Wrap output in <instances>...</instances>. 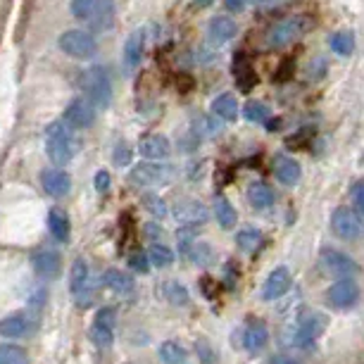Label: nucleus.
<instances>
[{
	"mask_svg": "<svg viewBox=\"0 0 364 364\" xmlns=\"http://www.w3.org/2000/svg\"><path fill=\"white\" fill-rule=\"evenodd\" d=\"M262 5H267V8H277V5H281V3H288V0H259Z\"/></svg>",
	"mask_w": 364,
	"mask_h": 364,
	"instance_id": "8fccbe9b",
	"label": "nucleus"
},
{
	"mask_svg": "<svg viewBox=\"0 0 364 364\" xmlns=\"http://www.w3.org/2000/svg\"><path fill=\"white\" fill-rule=\"evenodd\" d=\"M58 46L60 50L74 60H91L98 53V41L93 38V33H88L84 29H70L60 33Z\"/></svg>",
	"mask_w": 364,
	"mask_h": 364,
	"instance_id": "20e7f679",
	"label": "nucleus"
},
{
	"mask_svg": "<svg viewBox=\"0 0 364 364\" xmlns=\"http://www.w3.org/2000/svg\"><path fill=\"white\" fill-rule=\"evenodd\" d=\"M183 255L196 264H210L212 262V248L208 243H203V240H193V243L183 250Z\"/></svg>",
	"mask_w": 364,
	"mask_h": 364,
	"instance_id": "2f4dec72",
	"label": "nucleus"
},
{
	"mask_svg": "<svg viewBox=\"0 0 364 364\" xmlns=\"http://www.w3.org/2000/svg\"><path fill=\"white\" fill-rule=\"evenodd\" d=\"M321 264L328 274H336L338 279H355L360 274V264L346 252L336 250V248H321Z\"/></svg>",
	"mask_w": 364,
	"mask_h": 364,
	"instance_id": "0eeeda50",
	"label": "nucleus"
},
{
	"mask_svg": "<svg viewBox=\"0 0 364 364\" xmlns=\"http://www.w3.org/2000/svg\"><path fill=\"white\" fill-rule=\"evenodd\" d=\"M245 5H248V0H224V8L229 12H243Z\"/></svg>",
	"mask_w": 364,
	"mask_h": 364,
	"instance_id": "49530a36",
	"label": "nucleus"
},
{
	"mask_svg": "<svg viewBox=\"0 0 364 364\" xmlns=\"http://www.w3.org/2000/svg\"><path fill=\"white\" fill-rule=\"evenodd\" d=\"M291 72H293V60H284L281 67H279V74L274 79H277V81H286L288 77H291Z\"/></svg>",
	"mask_w": 364,
	"mask_h": 364,
	"instance_id": "a18cd8bd",
	"label": "nucleus"
},
{
	"mask_svg": "<svg viewBox=\"0 0 364 364\" xmlns=\"http://www.w3.org/2000/svg\"><path fill=\"white\" fill-rule=\"evenodd\" d=\"M70 291L77 298L79 305H88V264L86 259H74L70 272Z\"/></svg>",
	"mask_w": 364,
	"mask_h": 364,
	"instance_id": "f3484780",
	"label": "nucleus"
},
{
	"mask_svg": "<svg viewBox=\"0 0 364 364\" xmlns=\"http://www.w3.org/2000/svg\"><path fill=\"white\" fill-rule=\"evenodd\" d=\"M0 364H29V355L19 346L0 343Z\"/></svg>",
	"mask_w": 364,
	"mask_h": 364,
	"instance_id": "7c9ffc66",
	"label": "nucleus"
},
{
	"mask_svg": "<svg viewBox=\"0 0 364 364\" xmlns=\"http://www.w3.org/2000/svg\"><path fill=\"white\" fill-rule=\"evenodd\" d=\"M143 50H146V29H134L129 33L124 46V65L129 70H136L143 60Z\"/></svg>",
	"mask_w": 364,
	"mask_h": 364,
	"instance_id": "412c9836",
	"label": "nucleus"
},
{
	"mask_svg": "<svg viewBox=\"0 0 364 364\" xmlns=\"http://www.w3.org/2000/svg\"><path fill=\"white\" fill-rule=\"evenodd\" d=\"M193 3L198 5V8H208V5L215 3V0H193Z\"/></svg>",
	"mask_w": 364,
	"mask_h": 364,
	"instance_id": "3c124183",
	"label": "nucleus"
},
{
	"mask_svg": "<svg viewBox=\"0 0 364 364\" xmlns=\"http://www.w3.org/2000/svg\"><path fill=\"white\" fill-rule=\"evenodd\" d=\"M129 267H132L134 272L148 274V272H150V262H148V255H146V252H134V255L129 257Z\"/></svg>",
	"mask_w": 364,
	"mask_h": 364,
	"instance_id": "a19ab883",
	"label": "nucleus"
},
{
	"mask_svg": "<svg viewBox=\"0 0 364 364\" xmlns=\"http://www.w3.org/2000/svg\"><path fill=\"white\" fill-rule=\"evenodd\" d=\"M328 46H331V50L333 53H338V55H350L355 50V36L350 31H338V33H333L331 38H328Z\"/></svg>",
	"mask_w": 364,
	"mask_h": 364,
	"instance_id": "473e14b6",
	"label": "nucleus"
},
{
	"mask_svg": "<svg viewBox=\"0 0 364 364\" xmlns=\"http://www.w3.org/2000/svg\"><path fill=\"white\" fill-rule=\"evenodd\" d=\"M243 114H245V119L255 122V124H267V119H269V109H267L264 102H257V100H250L248 105H245Z\"/></svg>",
	"mask_w": 364,
	"mask_h": 364,
	"instance_id": "e433bc0d",
	"label": "nucleus"
},
{
	"mask_svg": "<svg viewBox=\"0 0 364 364\" xmlns=\"http://www.w3.org/2000/svg\"><path fill=\"white\" fill-rule=\"evenodd\" d=\"M360 300V286L355 279H338L326 291V302L333 310H350Z\"/></svg>",
	"mask_w": 364,
	"mask_h": 364,
	"instance_id": "6e6552de",
	"label": "nucleus"
},
{
	"mask_svg": "<svg viewBox=\"0 0 364 364\" xmlns=\"http://www.w3.org/2000/svg\"><path fill=\"white\" fill-rule=\"evenodd\" d=\"M331 231L341 240H362L364 238V219L353 208H338L331 215Z\"/></svg>",
	"mask_w": 364,
	"mask_h": 364,
	"instance_id": "423d86ee",
	"label": "nucleus"
},
{
	"mask_svg": "<svg viewBox=\"0 0 364 364\" xmlns=\"http://www.w3.org/2000/svg\"><path fill=\"white\" fill-rule=\"evenodd\" d=\"M114 310L112 307H102L95 314V321L91 326V338L98 348H109L114 343Z\"/></svg>",
	"mask_w": 364,
	"mask_h": 364,
	"instance_id": "9d476101",
	"label": "nucleus"
},
{
	"mask_svg": "<svg viewBox=\"0 0 364 364\" xmlns=\"http://www.w3.org/2000/svg\"><path fill=\"white\" fill-rule=\"evenodd\" d=\"M164 298H167L171 305H186L188 291H186V286L178 284V281H167V284H164Z\"/></svg>",
	"mask_w": 364,
	"mask_h": 364,
	"instance_id": "c9c22d12",
	"label": "nucleus"
},
{
	"mask_svg": "<svg viewBox=\"0 0 364 364\" xmlns=\"http://www.w3.org/2000/svg\"><path fill=\"white\" fill-rule=\"evenodd\" d=\"M203 291H205V295H208V298H215V291H212V279L210 277L203 279Z\"/></svg>",
	"mask_w": 364,
	"mask_h": 364,
	"instance_id": "09e8293b",
	"label": "nucleus"
},
{
	"mask_svg": "<svg viewBox=\"0 0 364 364\" xmlns=\"http://www.w3.org/2000/svg\"><path fill=\"white\" fill-rule=\"evenodd\" d=\"M143 205H146V210H148L153 217H157V219L167 217V205H164V200H162L160 196L146 193V196H143Z\"/></svg>",
	"mask_w": 364,
	"mask_h": 364,
	"instance_id": "4c0bfd02",
	"label": "nucleus"
},
{
	"mask_svg": "<svg viewBox=\"0 0 364 364\" xmlns=\"http://www.w3.org/2000/svg\"><path fill=\"white\" fill-rule=\"evenodd\" d=\"M176 88L181 93H188L191 88H193V79H191L188 74H178V77H176Z\"/></svg>",
	"mask_w": 364,
	"mask_h": 364,
	"instance_id": "c03bdc74",
	"label": "nucleus"
},
{
	"mask_svg": "<svg viewBox=\"0 0 364 364\" xmlns=\"http://www.w3.org/2000/svg\"><path fill=\"white\" fill-rule=\"evenodd\" d=\"M160 360L164 364H188V353L176 341H164L160 346Z\"/></svg>",
	"mask_w": 364,
	"mask_h": 364,
	"instance_id": "c756f323",
	"label": "nucleus"
},
{
	"mask_svg": "<svg viewBox=\"0 0 364 364\" xmlns=\"http://www.w3.org/2000/svg\"><path fill=\"white\" fill-rule=\"evenodd\" d=\"M233 79H236V86L243 93H250L257 84V74L252 72L250 60L243 53H236V58H233Z\"/></svg>",
	"mask_w": 364,
	"mask_h": 364,
	"instance_id": "aec40b11",
	"label": "nucleus"
},
{
	"mask_svg": "<svg viewBox=\"0 0 364 364\" xmlns=\"http://www.w3.org/2000/svg\"><path fill=\"white\" fill-rule=\"evenodd\" d=\"M215 217H217V222L222 229H233L238 222V215H236V210H233V205L226 200L224 196H217L215 198Z\"/></svg>",
	"mask_w": 364,
	"mask_h": 364,
	"instance_id": "cd10ccee",
	"label": "nucleus"
},
{
	"mask_svg": "<svg viewBox=\"0 0 364 364\" xmlns=\"http://www.w3.org/2000/svg\"><path fill=\"white\" fill-rule=\"evenodd\" d=\"M48 229H50L55 240H63L65 243V240L70 238V217H67L63 210L53 208L48 212Z\"/></svg>",
	"mask_w": 364,
	"mask_h": 364,
	"instance_id": "a878e982",
	"label": "nucleus"
},
{
	"mask_svg": "<svg viewBox=\"0 0 364 364\" xmlns=\"http://www.w3.org/2000/svg\"><path fill=\"white\" fill-rule=\"evenodd\" d=\"M129 162H132V150L127 148V143H119L114 150V164L122 167V164H129Z\"/></svg>",
	"mask_w": 364,
	"mask_h": 364,
	"instance_id": "37998d69",
	"label": "nucleus"
},
{
	"mask_svg": "<svg viewBox=\"0 0 364 364\" xmlns=\"http://www.w3.org/2000/svg\"><path fill=\"white\" fill-rule=\"evenodd\" d=\"M93 183H95V191H98V193H107V191H109V183H112V176H109V171L100 169V171H95Z\"/></svg>",
	"mask_w": 364,
	"mask_h": 364,
	"instance_id": "79ce46f5",
	"label": "nucleus"
},
{
	"mask_svg": "<svg viewBox=\"0 0 364 364\" xmlns=\"http://www.w3.org/2000/svg\"><path fill=\"white\" fill-rule=\"evenodd\" d=\"M310 24H312V19L307 17V15H293V17H288V19H284V22H279V24L272 26L269 33H267V46L284 48L288 43H293L295 38L302 36V33L310 29Z\"/></svg>",
	"mask_w": 364,
	"mask_h": 364,
	"instance_id": "39448f33",
	"label": "nucleus"
},
{
	"mask_svg": "<svg viewBox=\"0 0 364 364\" xmlns=\"http://www.w3.org/2000/svg\"><path fill=\"white\" fill-rule=\"evenodd\" d=\"M102 281H105V286L109 288V291H114V293H132L134 291L132 277L124 274L122 269H107L105 277H102Z\"/></svg>",
	"mask_w": 364,
	"mask_h": 364,
	"instance_id": "c85d7f7f",
	"label": "nucleus"
},
{
	"mask_svg": "<svg viewBox=\"0 0 364 364\" xmlns=\"http://www.w3.org/2000/svg\"><path fill=\"white\" fill-rule=\"evenodd\" d=\"M291 272L286 267H277L269 277H267L264 286H262V300L272 302V300H279L281 295H286L291 291Z\"/></svg>",
	"mask_w": 364,
	"mask_h": 364,
	"instance_id": "dca6fc26",
	"label": "nucleus"
},
{
	"mask_svg": "<svg viewBox=\"0 0 364 364\" xmlns=\"http://www.w3.org/2000/svg\"><path fill=\"white\" fill-rule=\"evenodd\" d=\"M31 264L33 272L38 274L41 279L50 281L60 277V269H63V259H60V252H55L53 248H38L31 255Z\"/></svg>",
	"mask_w": 364,
	"mask_h": 364,
	"instance_id": "f8f14e48",
	"label": "nucleus"
},
{
	"mask_svg": "<svg viewBox=\"0 0 364 364\" xmlns=\"http://www.w3.org/2000/svg\"><path fill=\"white\" fill-rule=\"evenodd\" d=\"M169 150L171 146H169L167 136H162V134H148L139 141V153L146 157V160H164V157L169 155Z\"/></svg>",
	"mask_w": 364,
	"mask_h": 364,
	"instance_id": "a211bd4d",
	"label": "nucleus"
},
{
	"mask_svg": "<svg viewBox=\"0 0 364 364\" xmlns=\"http://www.w3.org/2000/svg\"><path fill=\"white\" fill-rule=\"evenodd\" d=\"M350 196H353V203H355V212L357 215H364V178L355 183L353 191H350Z\"/></svg>",
	"mask_w": 364,
	"mask_h": 364,
	"instance_id": "ea45409f",
	"label": "nucleus"
},
{
	"mask_svg": "<svg viewBox=\"0 0 364 364\" xmlns=\"http://www.w3.org/2000/svg\"><path fill=\"white\" fill-rule=\"evenodd\" d=\"M65 122L72 129H88L95 122V107L86 98L72 100L65 109Z\"/></svg>",
	"mask_w": 364,
	"mask_h": 364,
	"instance_id": "ddd939ff",
	"label": "nucleus"
},
{
	"mask_svg": "<svg viewBox=\"0 0 364 364\" xmlns=\"http://www.w3.org/2000/svg\"><path fill=\"white\" fill-rule=\"evenodd\" d=\"M236 243H238V248H240V250H245V252H255V250L259 248V243H262V233L255 231V229L238 231Z\"/></svg>",
	"mask_w": 364,
	"mask_h": 364,
	"instance_id": "f704fd0d",
	"label": "nucleus"
},
{
	"mask_svg": "<svg viewBox=\"0 0 364 364\" xmlns=\"http://www.w3.org/2000/svg\"><path fill=\"white\" fill-rule=\"evenodd\" d=\"M169 176H171L169 167H160V164H139V167L132 169L129 181H132L136 188H148V186H157V183H164Z\"/></svg>",
	"mask_w": 364,
	"mask_h": 364,
	"instance_id": "9b49d317",
	"label": "nucleus"
},
{
	"mask_svg": "<svg viewBox=\"0 0 364 364\" xmlns=\"http://www.w3.org/2000/svg\"><path fill=\"white\" fill-rule=\"evenodd\" d=\"M243 346L248 348V353H262L269 343V331H267V324L259 317H250L248 324H245L243 331Z\"/></svg>",
	"mask_w": 364,
	"mask_h": 364,
	"instance_id": "4468645a",
	"label": "nucleus"
},
{
	"mask_svg": "<svg viewBox=\"0 0 364 364\" xmlns=\"http://www.w3.org/2000/svg\"><path fill=\"white\" fill-rule=\"evenodd\" d=\"M274 174H277V178L284 183V186H295V183L300 181L302 169H300V164L293 160V157L281 155V157L274 160Z\"/></svg>",
	"mask_w": 364,
	"mask_h": 364,
	"instance_id": "5701e85b",
	"label": "nucleus"
},
{
	"mask_svg": "<svg viewBox=\"0 0 364 364\" xmlns=\"http://www.w3.org/2000/svg\"><path fill=\"white\" fill-rule=\"evenodd\" d=\"M174 217L183 226H198V224L208 222V210H205V205L198 200H181L176 205Z\"/></svg>",
	"mask_w": 364,
	"mask_h": 364,
	"instance_id": "6ab92c4d",
	"label": "nucleus"
},
{
	"mask_svg": "<svg viewBox=\"0 0 364 364\" xmlns=\"http://www.w3.org/2000/svg\"><path fill=\"white\" fill-rule=\"evenodd\" d=\"M210 41L215 46H222L226 43V41H231L233 36H236V22H233L231 17H215L210 22Z\"/></svg>",
	"mask_w": 364,
	"mask_h": 364,
	"instance_id": "b1692460",
	"label": "nucleus"
},
{
	"mask_svg": "<svg viewBox=\"0 0 364 364\" xmlns=\"http://www.w3.org/2000/svg\"><path fill=\"white\" fill-rule=\"evenodd\" d=\"M148 262L160 267V269H164V267H169L171 262H174V252H171L167 245L162 243H155L153 248L148 250Z\"/></svg>",
	"mask_w": 364,
	"mask_h": 364,
	"instance_id": "72a5a7b5",
	"label": "nucleus"
},
{
	"mask_svg": "<svg viewBox=\"0 0 364 364\" xmlns=\"http://www.w3.org/2000/svg\"><path fill=\"white\" fill-rule=\"evenodd\" d=\"M212 112L217 117H222L224 122H236L238 117V102L231 93H224L219 98L212 100Z\"/></svg>",
	"mask_w": 364,
	"mask_h": 364,
	"instance_id": "bb28decb",
	"label": "nucleus"
},
{
	"mask_svg": "<svg viewBox=\"0 0 364 364\" xmlns=\"http://www.w3.org/2000/svg\"><path fill=\"white\" fill-rule=\"evenodd\" d=\"M269 364H300L298 360H293V357H284V355H279V357H274V360Z\"/></svg>",
	"mask_w": 364,
	"mask_h": 364,
	"instance_id": "de8ad7c7",
	"label": "nucleus"
},
{
	"mask_svg": "<svg viewBox=\"0 0 364 364\" xmlns=\"http://www.w3.org/2000/svg\"><path fill=\"white\" fill-rule=\"evenodd\" d=\"M77 150H79V139L65 119L50 122L46 127V153L53 164H58V167L70 164L72 157L77 155Z\"/></svg>",
	"mask_w": 364,
	"mask_h": 364,
	"instance_id": "f257e3e1",
	"label": "nucleus"
},
{
	"mask_svg": "<svg viewBox=\"0 0 364 364\" xmlns=\"http://www.w3.org/2000/svg\"><path fill=\"white\" fill-rule=\"evenodd\" d=\"M72 15L79 24L93 31H109L114 26V0H72Z\"/></svg>",
	"mask_w": 364,
	"mask_h": 364,
	"instance_id": "f03ea898",
	"label": "nucleus"
},
{
	"mask_svg": "<svg viewBox=\"0 0 364 364\" xmlns=\"http://www.w3.org/2000/svg\"><path fill=\"white\" fill-rule=\"evenodd\" d=\"M248 200L255 210H267L274 203V191L264 181H252L248 186Z\"/></svg>",
	"mask_w": 364,
	"mask_h": 364,
	"instance_id": "393cba45",
	"label": "nucleus"
},
{
	"mask_svg": "<svg viewBox=\"0 0 364 364\" xmlns=\"http://www.w3.org/2000/svg\"><path fill=\"white\" fill-rule=\"evenodd\" d=\"M81 88H84V98L91 102L95 109H105L112 102V84L102 67H91L81 77Z\"/></svg>",
	"mask_w": 364,
	"mask_h": 364,
	"instance_id": "7ed1b4c3",
	"label": "nucleus"
},
{
	"mask_svg": "<svg viewBox=\"0 0 364 364\" xmlns=\"http://www.w3.org/2000/svg\"><path fill=\"white\" fill-rule=\"evenodd\" d=\"M324 331H326V317H321V314H310V317L300 319V324L295 326L291 343L295 348H310Z\"/></svg>",
	"mask_w": 364,
	"mask_h": 364,
	"instance_id": "1a4fd4ad",
	"label": "nucleus"
},
{
	"mask_svg": "<svg viewBox=\"0 0 364 364\" xmlns=\"http://www.w3.org/2000/svg\"><path fill=\"white\" fill-rule=\"evenodd\" d=\"M31 331V319L26 314H8L5 319H0V336L3 338H22Z\"/></svg>",
	"mask_w": 364,
	"mask_h": 364,
	"instance_id": "4be33fe9",
	"label": "nucleus"
},
{
	"mask_svg": "<svg viewBox=\"0 0 364 364\" xmlns=\"http://www.w3.org/2000/svg\"><path fill=\"white\" fill-rule=\"evenodd\" d=\"M41 186H43V191L48 196L63 198V196L70 193L72 178H70V174H67L65 169H58V167L43 169V171H41Z\"/></svg>",
	"mask_w": 364,
	"mask_h": 364,
	"instance_id": "2eb2a0df",
	"label": "nucleus"
},
{
	"mask_svg": "<svg viewBox=\"0 0 364 364\" xmlns=\"http://www.w3.org/2000/svg\"><path fill=\"white\" fill-rule=\"evenodd\" d=\"M196 350H198V357H200V362H203V364H215V362H217L215 350L210 348V343L205 341V338H198V341H196Z\"/></svg>",
	"mask_w": 364,
	"mask_h": 364,
	"instance_id": "58836bf2",
	"label": "nucleus"
}]
</instances>
